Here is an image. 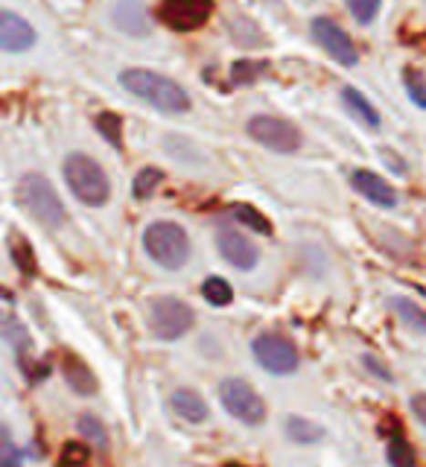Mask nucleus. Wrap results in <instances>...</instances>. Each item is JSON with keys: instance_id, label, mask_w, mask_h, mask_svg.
Returning a JSON list of instances; mask_svg holds the SVG:
<instances>
[{"instance_id": "nucleus-6", "label": "nucleus", "mask_w": 426, "mask_h": 467, "mask_svg": "<svg viewBox=\"0 0 426 467\" xmlns=\"http://www.w3.org/2000/svg\"><path fill=\"white\" fill-rule=\"evenodd\" d=\"M193 310H190V304L179 301V298H155L150 304V330L152 336H158V339H182V336L193 327Z\"/></svg>"}, {"instance_id": "nucleus-26", "label": "nucleus", "mask_w": 426, "mask_h": 467, "mask_svg": "<svg viewBox=\"0 0 426 467\" xmlns=\"http://www.w3.org/2000/svg\"><path fill=\"white\" fill-rule=\"evenodd\" d=\"M403 85H406L409 99H412L418 109H426V77H423V73L418 67H406L403 70Z\"/></svg>"}, {"instance_id": "nucleus-16", "label": "nucleus", "mask_w": 426, "mask_h": 467, "mask_svg": "<svg viewBox=\"0 0 426 467\" xmlns=\"http://www.w3.org/2000/svg\"><path fill=\"white\" fill-rule=\"evenodd\" d=\"M170 406H172V412L190 420V423H202V420H208V403L202 400V394L193 391V389H179V391H172V398H170Z\"/></svg>"}, {"instance_id": "nucleus-19", "label": "nucleus", "mask_w": 426, "mask_h": 467, "mask_svg": "<svg viewBox=\"0 0 426 467\" xmlns=\"http://www.w3.org/2000/svg\"><path fill=\"white\" fill-rule=\"evenodd\" d=\"M389 306L394 313H398L403 321H406V327H415L418 333H426V310L421 304H415V301H409V298H391L389 301Z\"/></svg>"}, {"instance_id": "nucleus-33", "label": "nucleus", "mask_w": 426, "mask_h": 467, "mask_svg": "<svg viewBox=\"0 0 426 467\" xmlns=\"http://www.w3.org/2000/svg\"><path fill=\"white\" fill-rule=\"evenodd\" d=\"M365 365H369V368L377 374V377H383L386 379V383H391V374H389V368H386V365H379L374 357H365Z\"/></svg>"}, {"instance_id": "nucleus-4", "label": "nucleus", "mask_w": 426, "mask_h": 467, "mask_svg": "<svg viewBox=\"0 0 426 467\" xmlns=\"http://www.w3.org/2000/svg\"><path fill=\"white\" fill-rule=\"evenodd\" d=\"M143 248L158 266L164 269H182L190 260V237L182 225L158 219L143 231Z\"/></svg>"}, {"instance_id": "nucleus-29", "label": "nucleus", "mask_w": 426, "mask_h": 467, "mask_svg": "<svg viewBox=\"0 0 426 467\" xmlns=\"http://www.w3.org/2000/svg\"><path fill=\"white\" fill-rule=\"evenodd\" d=\"M379 4H383V0H348V9L359 24H371L379 12Z\"/></svg>"}, {"instance_id": "nucleus-34", "label": "nucleus", "mask_w": 426, "mask_h": 467, "mask_svg": "<svg viewBox=\"0 0 426 467\" xmlns=\"http://www.w3.org/2000/svg\"><path fill=\"white\" fill-rule=\"evenodd\" d=\"M225 467H248V464H240V462H228Z\"/></svg>"}, {"instance_id": "nucleus-9", "label": "nucleus", "mask_w": 426, "mask_h": 467, "mask_svg": "<svg viewBox=\"0 0 426 467\" xmlns=\"http://www.w3.org/2000/svg\"><path fill=\"white\" fill-rule=\"evenodd\" d=\"M310 33L318 41V47L325 50L330 58H336L339 65L354 67L359 62V50H357L354 38H350L333 18H325V15H318V18H313V24H310Z\"/></svg>"}, {"instance_id": "nucleus-17", "label": "nucleus", "mask_w": 426, "mask_h": 467, "mask_svg": "<svg viewBox=\"0 0 426 467\" xmlns=\"http://www.w3.org/2000/svg\"><path fill=\"white\" fill-rule=\"evenodd\" d=\"M342 102L348 106V111L357 117L359 123H365L369 129L379 126V111L369 102V97H362L357 88H342Z\"/></svg>"}, {"instance_id": "nucleus-20", "label": "nucleus", "mask_w": 426, "mask_h": 467, "mask_svg": "<svg viewBox=\"0 0 426 467\" xmlns=\"http://www.w3.org/2000/svg\"><path fill=\"white\" fill-rule=\"evenodd\" d=\"M389 464L391 467H415V450L406 441V435L400 430H394V435L389 438Z\"/></svg>"}, {"instance_id": "nucleus-31", "label": "nucleus", "mask_w": 426, "mask_h": 467, "mask_svg": "<svg viewBox=\"0 0 426 467\" xmlns=\"http://www.w3.org/2000/svg\"><path fill=\"white\" fill-rule=\"evenodd\" d=\"M0 467H21V452L9 438L0 432Z\"/></svg>"}, {"instance_id": "nucleus-24", "label": "nucleus", "mask_w": 426, "mask_h": 467, "mask_svg": "<svg viewBox=\"0 0 426 467\" xmlns=\"http://www.w3.org/2000/svg\"><path fill=\"white\" fill-rule=\"evenodd\" d=\"M202 296L213 306H225L234 298V289H231V284L225 281V277H208V281L202 284Z\"/></svg>"}, {"instance_id": "nucleus-30", "label": "nucleus", "mask_w": 426, "mask_h": 467, "mask_svg": "<svg viewBox=\"0 0 426 467\" xmlns=\"http://www.w3.org/2000/svg\"><path fill=\"white\" fill-rule=\"evenodd\" d=\"M79 432H82L91 444L106 447V430H102V423H99L94 415H82V418H79Z\"/></svg>"}, {"instance_id": "nucleus-15", "label": "nucleus", "mask_w": 426, "mask_h": 467, "mask_svg": "<svg viewBox=\"0 0 426 467\" xmlns=\"http://www.w3.org/2000/svg\"><path fill=\"white\" fill-rule=\"evenodd\" d=\"M62 374L68 379V386L77 394H94L97 391L94 371L88 368V365L77 354H70V350H65V354H62Z\"/></svg>"}, {"instance_id": "nucleus-5", "label": "nucleus", "mask_w": 426, "mask_h": 467, "mask_svg": "<svg viewBox=\"0 0 426 467\" xmlns=\"http://www.w3.org/2000/svg\"><path fill=\"white\" fill-rule=\"evenodd\" d=\"M245 131L252 140H257L260 146H266V150L281 152V155L298 152L304 143L301 131L296 126L289 120H281V117H272V114H255L252 120L245 123Z\"/></svg>"}, {"instance_id": "nucleus-13", "label": "nucleus", "mask_w": 426, "mask_h": 467, "mask_svg": "<svg viewBox=\"0 0 426 467\" xmlns=\"http://www.w3.org/2000/svg\"><path fill=\"white\" fill-rule=\"evenodd\" d=\"M111 18H114V26L126 36H135V38L150 36V12H146L140 0H117Z\"/></svg>"}, {"instance_id": "nucleus-8", "label": "nucleus", "mask_w": 426, "mask_h": 467, "mask_svg": "<svg viewBox=\"0 0 426 467\" xmlns=\"http://www.w3.org/2000/svg\"><path fill=\"white\" fill-rule=\"evenodd\" d=\"M213 0H161L158 18L175 33H193L211 21Z\"/></svg>"}, {"instance_id": "nucleus-12", "label": "nucleus", "mask_w": 426, "mask_h": 467, "mask_svg": "<svg viewBox=\"0 0 426 467\" xmlns=\"http://www.w3.org/2000/svg\"><path fill=\"white\" fill-rule=\"evenodd\" d=\"M216 245H219V254H223L231 266H237V269H255L257 260H260L257 245L248 240L243 231L223 228L216 234Z\"/></svg>"}, {"instance_id": "nucleus-22", "label": "nucleus", "mask_w": 426, "mask_h": 467, "mask_svg": "<svg viewBox=\"0 0 426 467\" xmlns=\"http://www.w3.org/2000/svg\"><path fill=\"white\" fill-rule=\"evenodd\" d=\"M97 131L114 146V150H123V120H120V114H114V111L97 114Z\"/></svg>"}, {"instance_id": "nucleus-2", "label": "nucleus", "mask_w": 426, "mask_h": 467, "mask_svg": "<svg viewBox=\"0 0 426 467\" xmlns=\"http://www.w3.org/2000/svg\"><path fill=\"white\" fill-rule=\"evenodd\" d=\"M65 182L70 187V193L77 196L88 208H102L111 196L109 175L91 155L85 152H70L65 158Z\"/></svg>"}, {"instance_id": "nucleus-21", "label": "nucleus", "mask_w": 426, "mask_h": 467, "mask_svg": "<svg viewBox=\"0 0 426 467\" xmlns=\"http://www.w3.org/2000/svg\"><path fill=\"white\" fill-rule=\"evenodd\" d=\"M286 435H289L296 444H313V441H318V438H325V430L316 427L313 420H304V418H298V415H292V418L286 420Z\"/></svg>"}, {"instance_id": "nucleus-10", "label": "nucleus", "mask_w": 426, "mask_h": 467, "mask_svg": "<svg viewBox=\"0 0 426 467\" xmlns=\"http://www.w3.org/2000/svg\"><path fill=\"white\" fill-rule=\"evenodd\" d=\"M252 350H255V359L269 374H289L298 368V350L281 333H260Z\"/></svg>"}, {"instance_id": "nucleus-18", "label": "nucleus", "mask_w": 426, "mask_h": 467, "mask_svg": "<svg viewBox=\"0 0 426 467\" xmlns=\"http://www.w3.org/2000/svg\"><path fill=\"white\" fill-rule=\"evenodd\" d=\"M9 254H12V263L18 266L21 275L33 277V275L38 272V263H36L33 245H29V240L21 237V234H12V237H9Z\"/></svg>"}, {"instance_id": "nucleus-3", "label": "nucleus", "mask_w": 426, "mask_h": 467, "mask_svg": "<svg viewBox=\"0 0 426 467\" xmlns=\"http://www.w3.org/2000/svg\"><path fill=\"white\" fill-rule=\"evenodd\" d=\"M18 202L29 211V216H33L36 223L47 225V228L65 225V219H68L65 204L58 199L50 179H44L41 172H26L18 182Z\"/></svg>"}, {"instance_id": "nucleus-25", "label": "nucleus", "mask_w": 426, "mask_h": 467, "mask_svg": "<svg viewBox=\"0 0 426 467\" xmlns=\"http://www.w3.org/2000/svg\"><path fill=\"white\" fill-rule=\"evenodd\" d=\"M234 219L257 234H272V223L257 208H252V204H234Z\"/></svg>"}, {"instance_id": "nucleus-11", "label": "nucleus", "mask_w": 426, "mask_h": 467, "mask_svg": "<svg viewBox=\"0 0 426 467\" xmlns=\"http://www.w3.org/2000/svg\"><path fill=\"white\" fill-rule=\"evenodd\" d=\"M38 41L36 26L18 12L0 9V53H26Z\"/></svg>"}, {"instance_id": "nucleus-35", "label": "nucleus", "mask_w": 426, "mask_h": 467, "mask_svg": "<svg viewBox=\"0 0 426 467\" xmlns=\"http://www.w3.org/2000/svg\"><path fill=\"white\" fill-rule=\"evenodd\" d=\"M418 44H421V47H423V50H426V33H423V36H421V38H418Z\"/></svg>"}, {"instance_id": "nucleus-14", "label": "nucleus", "mask_w": 426, "mask_h": 467, "mask_svg": "<svg viewBox=\"0 0 426 467\" xmlns=\"http://www.w3.org/2000/svg\"><path fill=\"white\" fill-rule=\"evenodd\" d=\"M350 184H354L357 193H362L369 202L379 204V208H394V204H398L394 187L383 179V175H377L371 170H357L354 175H350Z\"/></svg>"}, {"instance_id": "nucleus-1", "label": "nucleus", "mask_w": 426, "mask_h": 467, "mask_svg": "<svg viewBox=\"0 0 426 467\" xmlns=\"http://www.w3.org/2000/svg\"><path fill=\"white\" fill-rule=\"evenodd\" d=\"M120 85L138 99L150 102L158 111L167 114H184L190 111V94L179 82H172L164 73L146 70V67H126L120 73Z\"/></svg>"}, {"instance_id": "nucleus-32", "label": "nucleus", "mask_w": 426, "mask_h": 467, "mask_svg": "<svg viewBox=\"0 0 426 467\" xmlns=\"http://www.w3.org/2000/svg\"><path fill=\"white\" fill-rule=\"evenodd\" d=\"M412 412L418 415V420L426 427V394H415V398H412Z\"/></svg>"}, {"instance_id": "nucleus-23", "label": "nucleus", "mask_w": 426, "mask_h": 467, "mask_svg": "<svg viewBox=\"0 0 426 467\" xmlns=\"http://www.w3.org/2000/svg\"><path fill=\"white\" fill-rule=\"evenodd\" d=\"M161 182H164V172L158 167H146L135 175V182H131V193H135V199H150Z\"/></svg>"}, {"instance_id": "nucleus-28", "label": "nucleus", "mask_w": 426, "mask_h": 467, "mask_svg": "<svg viewBox=\"0 0 426 467\" xmlns=\"http://www.w3.org/2000/svg\"><path fill=\"white\" fill-rule=\"evenodd\" d=\"M88 459H91V450L88 444H79V441H68L62 456H58V467H82Z\"/></svg>"}, {"instance_id": "nucleus-7", "label": "nucleus", "mask_w": 426, "mask_h": 467, "mask_svg": "<svg viewBox=\"0 0 426 467\" xmlns=\"http://www.w3.org/2000/svg\"><path fill=\"white\" fill-rule=\"evenodd\" d=\"M219 400H223V406L228 409V412L248 423V427H257V423L266 420V403H263L260 394L245 383V379H223L219 383Z\"/></svg>"}, {"instance_id": "nucleus-27", "label": "nucleus", "mask_w": 426, "mask_h": 467, "mask_svg": "<svg viewBox=\"0 0 426 467\" xmlns=\"http://www.w3.org/2000/svg\"><path fill=\"white\" fill-rule=\"evenodd\" d=\"M266 70H269L266 62H252V58H243V62H237L231 67V82L252 85V82H257L260 73H266Z\"/></svg>"}]
</instances>
